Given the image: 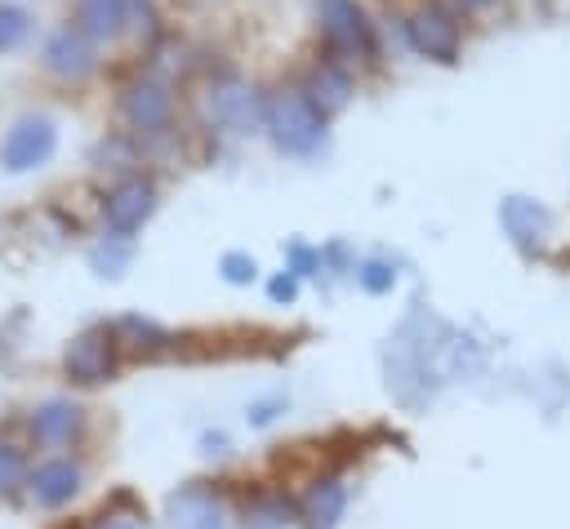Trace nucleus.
Returning a JSON list of instances; mask_svg holds the SVG:
<instances>
[{
    "label": "nucleus",
    "mask_w": 570,
    "mask_h": 529,
    "mask_svg": "<svg viewBox=\"0 0 570 529\" xmlns=\"http://www.w3.org/2000/svg\"><path fill=\"white\" fill-rule=\"evenodd\" d=\"M312 13V49L356 67V71H379L383 40H379V9L370 0H307Z\"/></svg>",
    "instance_id": "nucleus-1"
},
{
    "label": "nucleus",
    "mask_w": 570,
    "mask_h": 529,
    "mask_svg": "<svg viewBox=\"0 0 570 529\" xmlns=\"http://www.w3.org/2000/svg\"><path fill=\"white\" fill-rule=\"evenodd\" d=\"M263 107H267V89L254 84L245 71H236V67H205L200 71L196 111H200L209 133L254 138V133H263Z\"/></svg>",
    "instance_id": "nucleus-2"
},
{
    "label": "nucleus",
    "mask_w": 570,
    "mask_h": 529,
    "mask_svg": "<svg viewBox=\"0 0 570 529\" xmlns=\"http://www.w3.org/2000/svg\"><path fill=\"white\" fill-rule=\"evenodd\" d=\"M263 133L289 160H321L330 151V116L294 84V76L267 89Z\"/></svg>",
    "instance_id": "nucleus-3"
},
{
    "label": "nucleus",
    "mask_w": 570,
    "mask_h": 529,
    "mask_svg": "<svg viewBox=\"0 0 570 529\" xmlns=\"http://www.w3.org/2000/svg\"><path fill=\"white\" fill-rule=\"evenodd\" d=\"M116 116L138 142L169 138L174 124H178V84H174V76L151 67V62L134 67L116 89Z\"/></svg>",
    "instance_id": "nucleus-4"
},
{
    "label": "nucleus",
    "mask_w": 570,
    "mask_h": 529,
    "mask_svg": "<svg viewBox=\"0 0 570 529\" xmlns=\"http://www.w3.org/2000/svg\"><path fill=\"white\" fill-rule=\"evenodd\" d=\"M468 27L454 9L441 0H410L401 9V31H405V53L432 67H459L468 49Z\"/></svg>",
    "instance_id": "nucleus-5"
},
{
    "label": "nucleus",
    "mask_w": 570,
    "mask_h": 529,
    "mask_svg": "<svg viewBox=\"0 0 570 529\" xmlns=\"http://www.w3.org/2000/svg\"><path fill=\"white\" fill-rule=\"evenodd\" d=\"M102 62H107L102 49H98L85 31H76L67 18L53 22V27L40 36V44H36V67H40V76L53 80L58 89H85L89 80L102 76Z\"/></svg>",
    "instance_id": "nucleus-6"
},
{
    "label": "nucleus",
    "mask_w": 570,
    "mask_h": 529,
    "mask_svg": "<svg viewBox=\"0 0 570 529\" xmlns=\"http://www.w3.org/2000/svg\"><path fill=\"white\" fill-rule=\"evenodd\" d=\"M58 156V124L40 111L18 116L0 138V169L4 173H36Z\"/></svg>",
    "instance_id": "nucleus-7"
},
{
    "label": "nucleus",
    "mask_w": 570,
    "mask_h": 529,
    "mask_svg": "<svg viewBox=\"0 0 570 529\" xmlns=\"http://www.w3.org/2000/svg\"><path fill=\"white\" fill-rule=\"evenodd\" d=\"M294 84L334 120V116H343L352 107V98L361 89V71L347 67V62H338V58H330V53H321V49H312V58L298 67Z\"/></svg>",
    "instance_id": "nucleus-8"
},
{
    "label": "nucleus",
    "mask_w": 570,
    "mask_h": 529,
    "mask_svg": "<svg viewBox=\"0 0 570 529\" xmlns=\"http://www.w3.org/2000/svg\"><path fill=\"white\" fill-rule=\"evenodd\" d=\"M156 204H160L156 178H147L142 169H134V173L107 182V191H102V222H107L111 236H134L156 213Z\"/></svg>",
    "instance_id": "nucleus-9"
},
{
    "label": "nucleus",
    "mask_w": 570,
    "mask_h": 529,
    "mask_svg": "<svg viewBox=\"0 0 570 529\" xmlns=\"http://www.w3.org/2000/svg\"><path fill=\"white\" fill-rule=\"evenodd\" d=\"M62 369L71 382L80 387H98L116 373V333L111 329H85L67 342L62 351Z\"/></svg>",
    "instance_id": "nucleus-10"
},
{
    "label": "nucleus",
    "mask_w": 570,
    "mask_h": 529,
    "mask_svg": "<svg viewBox=\"0 0 570 529\" xmlns=\"http://www.w3.org/2000/svg\"><path fill=\"white\" fill-rule=\"evenodd\" d=\"M67 22L85 31L102 53L129 40V0H71Z\"/></svg>",
    "instance_id": "nucleus-11"
},
{
    "label": "nucleus",
    "mask_w": 570,
    "mask_h": 529,
    "mask_svg": "<svg viewBox=\"0 0 570 529\" xmlns=\"http://www.w3.org/2000/svg\"><path fill=\"white\" fill-rule=\"evenodd\" d=\"M499 222H503V231H508V240L517 244V249H525V253H534L548 236H552V209L543 204V200H530V196H508V200H499Z\"/></svg>",
    "instance_id": "nucleus-12"
},
{
    "label": "nucleus",
    "mask_w": 570,
    "mask_h": 529,
    "mask_svg": "<svg viewBox=\"0 0 570 529\" xmlns=\"http://www.w3.org/2000/svg\"><path fill=\"white\" fill-rule=\"evenodd\" d=\"M27 489L40 507H62L80 493V467L67 462V458H49L36 471H27Z\"/></svg>",
    "instance_id": "nucleus-13"
},
{
    "label": "nucleus",
    "mask_w": 570,
    "mask_h": 529,
    "mask_svg": "<svg viewBox=\"0 0 570 529\" xmlns=\"http://www.w3.org/2000/svg\"><path fill=\"white\" fill-rule=\"evenodd\" d=\"M80 405H71V400H45L36 413H31V436H36V445H71L76 436H80Z\"/></svg>",
    "instance_id": "nucleus-14"
},
{
    "label": "nucleus",
    "mask_w": 570,
    "mask_h": 529,
    "mask_svg": "<svg viewBox=\"0 0 570 529\" xmlns=\"http://www.w3.org/2000/svg\"><path fill=\"white\" fill-rule=\"evenodd\" d=\"M169 529H223V511L205 489H183L169 498Z\"/></svg>",
    "instance_id": "nucleus-15"
},
{
    "label": "nucleus",
    "mask_w": 570,
    "mask_h": 529,
    "mask_svg": "<svg viewBox=\"0 0 570 529\" xmlns=\"http://www.w3.org/2000/svg\"><path fill=\"white\" fill-rule=\"evenodd\" d=\"M36 40V13L27 0H0V58Z\"/></svg>",
    "instance_id": "nucleus-16"
},
{
    "label": "nucleus",
    "mask_w": 570,
    "mask_h": 529,
    "mask_svg": "<svg viewBox=\"0 0 570 529\" xmlns=\"http://www.w3.org/2000/svg\"><path fill=\"white\" fill-rule=\"evenodd\" d=\"M343 507H347L343 485H338V480H321V485L307 493V502H303V525H307V529H334L338 516H343Z\"/></svg>",
    "instance_id": "nucleus-17"
},
{
    "label": "nucleus",
    "mask_w": 570,
    "mask_h": 529,
    "mask_svg": "<svg viewBox=\"0 0 570 529\" xmlns=\"http://www.w3.org/2000/svg\"><path fill=\"white\" fill-rule=\"evenodd\" d=\"M165 36H169V22H165L160 0H129V44L147 53Z\"/></svg>",
    "instance_id": "nucleus-18"
},
{
    "label": "nucleus",
    "mask_w": 570,
    "mask_h": 529,
    "mask_svg": "<svg viewBox=\"0 0 570 529\" xmlns=\"http://www.w3.org/2000/svg\"><path fill=\"white\" fill-rule=\"evenodd\" d=\"M89 262H94V271H102V276H120L125 262H129V236H111V231H107V240L94 244Z\"/></svg>",
    "instance_id": "nucleus-19"
},
{
    "label": "nucleus",
    "mask_w": 570,
    "mask_h": 529,
    "mask_svg": "<svg viewBox=\"0 0 570 529\" xmlns=\"http://www.w3.org/2000/svg\"><path fill=\"white\" fill-rule=\"evenodd\" d=\"M111 333H116V338H129V347H134L138 356H142V351L151 356V351H160V342H169V338H165L156 325L134 320V316H129V320H120V329H111Z\"/></svg>",
    "instance_id": "nucleus-20"
},
{
    "label": "nucleus",
    "mask_w": 570,
    "mask_h": 529,
    "mask_svg": "<svg viewBox=\"0 0 570 529\" xmlns=\"http://www.w3.org/2000/svg\"><path fill=\"white\" fill-rule=\"evenodd\" d=\"M27 485V462L13 445H0V498H13Z\"/></svg>",
    "instance_id": "nucleus-21"
},
{
    "label": "nucleus",
    "mask_w": 570,
    "mask_h": 529,
    "mask_svg": "<svg viewBox=\"0 0 570 529\" xmlns=\"http://www.w3.org/2000/svg\"><path fill=\"white\" fill-rule=\"evenodd\" d=\"M356 280H361L370 293H387V289L396 285V271H392V262L370 258V262H361V267H356Z\"/></svg>",
    "instance_id": "nucleus-22"
},
{
    "label": "nucleus",
    "mask_w": 570,
    "mask_h": 529,
    "mask_svg": "<svg viewBox=\"0 0 570 529\" xmlns=\"http://www.w3.org/2000/svg\"><path fill=\"white\" fill-rule=\"evenodd\" d=\"M445 9H454L463 22H485V18H494L508 0H441Z\"/></svg>",
    "instance_id": "nucleus-23"
},
{
    "label": "nucleus",
    "mask_w": 570,
    "mask_h": 529,
    "mask_svg": "<svg viewBox=\"0 0 570 529\" xmlns=\"http://www.w3.org/2000/svg\"><path fill=\"white\" fill-rule=\"evenodd\" d=\"M218 267H223V280H232V285H249V280L258 276V262H254L249 253H236V249H232V253H223V262H218Z\"/></svg>",
    "instance_id": "nucleus-24"
},
{
    "label": "nucleus",
    "mask_w": 570,
    "mask_h": 529,
    "mask_svg": "<svg viewBox=\"0 0 570 529\" xmlns=\"http://www.w3.org/2000/svg\"><path fill=\"white\" fill-rule=\"evenodd\" d=\"M289 262H294V276H312V271L321 267V253L307 249L303 240H294V244H289Z\"/></svg>",
    "instance_id": "nucleus-25"
},
{
    "label": "nucleus",
    "mask_w": 570,
    "mask_h": 529,
    "mask_svg": "<svg viewBox=\"0 0 570 529\" xmlns=\"http://www.w3.org/2000/svg\"><path fill=\"white\" fill-rule=\"evenodd\" d=\"M294 289H298V285H294V276H276V280L267 285V293H272L276 302H289V298H294Z\"/></svg>",
    "instance_id": "nucleus-26"
},
{
    "label": "nucleus",
    "mask_w": 570,
    "mask_h": 529,
    "mask_svg": "<svg viewBox=\"0 0 570 529\" xmlns=\"http://www.w3.org/2000/svg\"><path fill=\"white\" fill-rule=\"evenodd\" d=\"M98 529H138V525H129V520H107V525H98Z\"/></svg>",
    "instance_id": "nucleus-27"
}]
</instances>
